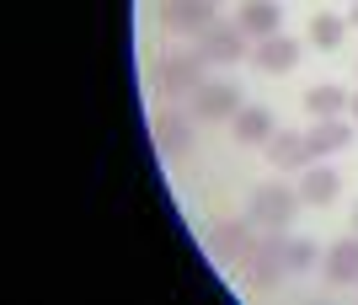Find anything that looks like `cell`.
Segmentation results:
<instances>
[{"instance_id": "obj_3", "label": "cell", "mask_w": 358, "mask_h": 305, "mask_svg": "<svg viewBox=\"0 0 358 305\" xmlns=\"http://www.w3.org/2000/svg\"><path fill=\"white\" fill-rule=\"evenodd\" d=\"M150 80H155V92H161L166 102H177V97H193L198 86L209 80V64L198 59V54H161L155 70H150Z\"/></svg>"}, {"instance_id": "obj_19", "label": "cell", "mask_w": 358, "mask_h": 305, "mask_svg": "<svg viewBox=\"0 0 358 305\" xmlns=\"http://www.w3.org/2000/svg\"><path fill=\"white\" fill-rule=\"evenodd\" d=\"M348 27H358V0H353V11H348Z\"/></svg>"}, {"instance_id": "obj_2", "label": "cell", "mask_w": 358, "mask_h": 305, "mask_svg": "<svg viewBox=\"0 0 358 305\" xmlns=\"http://www.w3.org/2000/svg\"><path fill=\"white\" fill-rule=\"evenodd\" d=\"M299 187H284V183H262L252 193V204H246V220H252L257 230H289L299 220Z\"/></svg>"}, {"instance_id": "obj_7", "label": "cell", "mask_w": 358, "mask_h": 305, "mask_svg": "<svg viewBox=\"0 0 358 305\" xmlns=\"http://www.w3.org/2000/svg\"><path fill=\"white\" fill-rule=\"evenodd\" d=\"M241 86H230V80H203L193 92V118L198 123H230L241 113Z\"/></svg>"}, {"instance_id": "obj_11", "label": "cell", "mask_w": 358, "mask_h": 305, "mask_svg": "<svg viewBox=\"0 0 358 305\" xmlns=\"http://www.w3.org/2000/svg\"><path fill=\"white\" fill-rule=\"evenodd\" d=\"M321 274H327L331 290L358 284V230H353V236H343V241H331L327 252H321Z\"/></svg>"}, {"instance_id": "obj_6", "label": "cell", "mask_w": 358, "mask_h": 305, "mask_svg": "<svg viewBox=\"0 0 358 305\" xmlns=\"http://www.w3.org/2000/svg\"><path fill=\"white\" fill-rule=\"evenodd\" d=\"M220 22L214 0H161V27L177 32V38H198Z\"/></svg>"}, {"instance_id": "obj_16", "label": "cell", "mask_w": 358, "mask_h": 305, "mask_svg": "<svg viewBox=\"0 0 358 305\" xmlns=\"http://www.w3.org/2000/svg\"><path fill=\"white\" fill-rule=\"evenodd\" d=\"M348 102H353V97H348L343 86H310V92H305V113H310V118H343Z\"/></svg>"}, {"instance_id": "obj_17", "label": "cell", "mask_w": 358, "mask_h": 305, "mask_svg": "<svg viewBox=\"0 0 358 305\" xmlns=\"http://www.w3.org/2000/svg\"><path fill=\"white\" fill-rule=\"evenodd\" d=\"M343 38H348V16H331V11H321V16L310 22V43H315V48H337Z\"/></svg>"}, {"instance_id": "obj_10", "label": "cell", "mask_w": 358, "mask_h": 305, "mask_svg": "<svg viewBox=\"0 0 358 305\" xmlns=\"http://www.w3.org/2000/svg\"><path fill=\"white\" fill-rule=\"evenodd\" d=\"M278 22H284V6H278V0H241V6H236V27L246 32L252 43H262V38H273V32H284Z\"/></svg>"}, {"instance_id": "obj_1", "label": "cell", "mask_w": 358, "mask_h": 305, "mask_svg": "<svg viewBox=\"0 0 358 305\" xmlns=\"http://www.w3.org/2000/svg\"><path fill=\"white\" fill-rule=\"evenodd\" d=\"M289 236L284 230H262L257 236V252H252V262L241 268V278H246V295H273L278 284H284V274H289Z\"/></svg>"}, {"instance_id": "obj_12", "label": "cell", "mask_w": 358, "mask_h": 305, "mask_svg": "<svg viewBox=\"0 0 358 305\" xmlns=\"http://www.w3.org/2000/svg\"><path fill=\"white\" fill-rule=\"evenodd\" d=\"M262 150H268V166H273V171H305V166L315 161L310 145H305V134H294V129H278Z\"/></svg>"}, {"instance_id": "obj_15", "label": "cell", "mask_w": 358, "mask_h": 305, "mask_svg": "<svg viewBox=\"0 0 358 305\" xmlns=\"http://www.w3.org/2000/svg\"><path fill=\"white\" fill-rule=\"evenodd\" d=\"M230 123H236V139H241V145H268V139L278 134V123H273L268 107H241Z\"/></svg>"}, {"instance_id": "obj_4", "label": "cell", "mask_w": 358, "mask_h": 305, "mask_svg": "<svg viewBox=\"0 0 358 305\" xmlns=\"http://www.w3.org/2000/svg\"><path fill=\"white\" fill-rule=\"evenodd\" d=\"M257 236L262 230L252 225V220H224V225H214L209 230V257L214 262H224V268H246L252 262V252H257Z\"/></svg>"}, {"instance_id": "obj_9", "label": "cell", "mask_w": 358, "mask_h": 305, "mask_svg": "<svg viewBox=\"0 0 358 305\" xmlns=\"http://www.w3.org/2000/svg\"><path fill=\"white\" fill-rule=\"evenodd\" d=\"M299 38H289V32H273V38H262V43H252V64L262 70V76H289L299 64Z\"/></svg>"}, {"instance_id": "obj_5", "label": "cell", "mask_w": 358, "mask_h": 305, "mask_svg": "<svg viewBox=\"0 0 358 305\" xmlns=\"http://www.w3.org/2000/svg\"><path fill=\"white\" fill-rule=\"evenodd\" d=\"M193 54L203 64H241V59H252V38H246L236 22H214L209 32L193 38Z\"/></svg>"}, {"instance_id": "obj_18", "label": "cell", "mask_w": 358, "mask_h": 305, "mask_svg": "<svg viewBox=\"0 0 358 305\" xmlns=\"http://www.w3.org/2000/svg\"><path fill=\"white\" fill-rule=\"evenodd\" d=\"M284 257H289V274H310L315 262H321V246L315 241H289Z\"/></svg>"}, {"instance_id": "obj_21", "label": "cell", "mask_w": 358, "mask_h": 305, "mask_svg": "<svg viewBox=\"0 0 358 305\" xmlns=\"http://www.w3.org/2000/svg\"><path fill=\"white\" fill-rule=\"evenodd\" d=\"M353 230H358V204H353Z\"/></svg>"}, {"instance_id": "obj_13", "label": "cell", "mask_w": 358, "mask_h": 305, "mask_svg": "<svg viewBox=\"0 0 358 305\" xmlns=\"http://www.w3.org/2000/svg\"><path fill=\"white\" fill-rule=\"evenodd\" d=\"M305 145H310L315 161H327V155H337V150L353 145V123L348 118H315L310 129H305Z\"/></svg>"}, {"instance_id": "obj_20", "label": "cell", "mask_w": 358, "mask_h": 305, "mask_svg": "<svg viewBox=\"0 0 358 305\" xmlns=\"http://www.w3.org/2000/svg\"><path fill=\"white\" fill-rule=\"evenodd\" d=\"M348 113H353V118H358V92H353V102H348Z\"/></svg>"}, {"instance_id": "obj_14", "label": "cell", "mask_w": 358, "mask_h": 305, "mask_svg": "<svg viewBox=\"0 0 358 305\" xmlns=\"http://www.w3.org/2000/svg\"><path fill=\"white\" fill-rule=\"evenodd\" d=\"M337 193H343V177H337V171H331L327 161H310V166L299 171V199H305V204L327 209V204L337 199Z\"/></svg>"}, {"instance_id": "obj_8", "label": "cell", "mask_w": 358, "mask_h": 305, "mask_svg": "<svg viewBox=\"0 0 358 305\" xmlns=\"http://www.w3.org/2000/svg\"><path fill=\"white\" fill-rule=\"evenodd\" d=\"M150 134H155V150H161L166 161H182V155L193 150V118L177 113V107H161L155 123H150Z\"/></svg>"}]
</instances>
